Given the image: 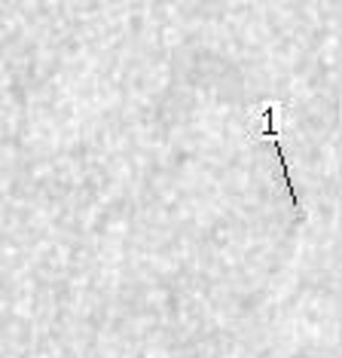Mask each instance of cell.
Wrapping results in <instances>:
<instances>
[{
  "instance_id": "1",
  "label": "cell",
  "mask_w": 342,
  "mask_h": 358,
  "mask_svg": "<svg viewBox=\"0 0 342 358\" xmlns=\"http://www.w3.org/2000/svg\"><path fill=\"white\" fill-rule=\"evenodd\" d=\"M281 104L278 101H266L263 108L257 113V123H260V138H266V141H275V138L281 135V126H284V117H281Z\"/></svg>"
}]
</instances>
